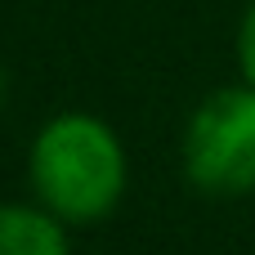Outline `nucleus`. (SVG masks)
I'll list each match as a JSON object with an SVG mask.
<instances>
[{
	"instance_id": "nucleus-1",
	"label": "nucleus",
	"mask_w": 255,
	"mask_h": 255,
	"mask_svg": "<svg viewBox=\"0 0 255 255\" xmlns=\"http://www.w3.org/2000/svg\"><path fill=\"white\" fill-rule=\"evenodd\" d=\"M36 202L63 224H94L112 215L126 193V148L117 130L90 112H63L40 126L31 157Z\"/></svg>"
},
{
	"instance_id": "nucleus-2",
	"label": "nucleus",
	"mask_w": 255,
	"mask_h": 255,
	"mask_svg": "<svg viewBox=\"0 0 255 255\" xmlns=\"http://www.w3.org/2000/svg\"><path fill=\"white\" fill-rule=\"evenodd\" d=\"M184 170L215 197L255 188V85H229L202 99L184 130Z\"/></svg>"
},
{
	"instance_id": "nucleus-3",
	"label": "nucleus",
	"mask_w": 255,
	"mask_h": 255,
	"mask_svg": "<svg viewBox=\"0 0 255 255\" xmlns=\"http://www.w3.org/2000/svg\"><path fill=\"white\" fill-rule=\"evenodd\" d=\"M0 255H72L67 229L40 202H0Z\"/></svg>"
},
{
	"instance_id": "nucleus-4",
	"label": "nucleus",
	"mask_w": 255,
	"mask_h": 255,
	"mask_svg": "<svg viewBox=\"0 0 255 255\" xmlns=\"http://www.w3.org/2000/svg\"><path fill=\"white\" fill-rule=\"evenodd\" d=\"M238 58H242L247 85H255V4L247 9V18H242V27H238Z\"/></svg>"
},
{
	"instance_id": "nucleus-5",
	"label": "nucleus",
	"mask_w": 255,
	"mask_h": 255,
	"mask_svg": "<svg viewBox=\"0 0 255 255\" xmlns=\"http://www.w3.org/2000/svg\"><path fill=\"white\" fill-rule=\"evenodd\" d=\"M0 103H4V72H0Z\"/></svg>"
}]
</instances>
